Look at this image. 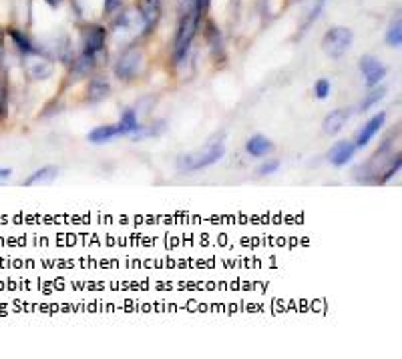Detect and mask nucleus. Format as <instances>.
<instances>
[{
	"instance_id": "nucleus-22",
	"label": "nucleus",
	"mask_w": 402,
	"mask_h": 359,
	"mask_svg": "<svg viewBox=\"0 0 402 359\" xmlns=\"http://www.w3.org/2000/svg\"><path fill=\"white\" fill-rule=\"evenodd\" d=\"M208 39L209 42H211V51H213V54L221 51V37L220 32H218V28L213 25H208Z\"/></svg>"
},
{
	"instance_id": "nucleus-23",
	"label": "nucleus",
	"mask_w": 402,
	"mask_h": 359,
	"mask_svg": "<svg viewBox=\"0 0 402 359\" xmlns=\"http://www.w3.org/2000/svg\"><path fill=\"white\" fill-rule=\"evenodd\" d=\"M401 154H396V157H394V161H392V165H390L389 169H386V173H384V177H380V179H378V183H386V181L389 179H392V177H394V175H396V173H398V171H401Z\"/></svg>"
},
{
	"instance_id": "nucleus-6",
	"label": "nucleus",
	"mask_w": 402,
	"mask_h": 359,
	"mask_svg": "<svg viewBox=\"0 0 402 359\" xmlns=\"http://www.w3.org/2000/svg\"><path fill=\"white\" fill-rule=\"evenodd\" d=\"M360 71H362L366 87H370V89L378 87L386 78V73H389L386 66L380 63L377 56H372V54H366V56L360 59Z\"/></svg>"
},
{
	"instance_id": "nucleus-12",
	"label": "nucleus",
	"mask_w": 402,
	"mask_h": 359,
	"mask_svg": "<svg viewBox=\"0 0 402 359\" xmlns=\"http://www.w3.org/2000/svg\"><path fill=\"white\" fill-rule=\"evenodd\" d=\"M246 151L252 157H266V154H270L273 151V142L268 139V137H264V135H254V137H249L246 142Z\"/></svg>"
},
{
	"instance_id": "nucleus-4",
	"label": "nucleus",
	"mask_w": 402,
	"mask_h": 359,
	"mask_svg": "<svg viewBox=\"0 0 402 359\" xmlns=\"http://www.w3.org/2000/svg\"><path fill=\"white\" fill-rule=\"evenodd\" d=\"M105 40H107V30L103 26H89L83 32V52H81V56L97 63V56L105 49Z\"/></svg>"
},
{
	"instance_id": "nucleus-18",
	"label": "nucleus",
	"mask_w": 402,
	"mask_h": 359,
	"mask_svg": "<svg viewBox=\"0 0 402 359\" xmlns=\"http://www.w3.org/2000/svg\"><path fill=\"white\" fill-rule=\"evenodd\" d=\"M384 95H386V89L384 87H378V89L370 90L366 97H364L362 104H360V109H362V113H366V111H370L372 107L377 103H380L382 99H384Z\"/></svg>"
},
{
	"instance_id": "nucleus-24",
	"label": "nucleus",
	"mask_w": 402,
	"mask_h": 359,
	"mask_svg": "<svg viewBox=\"0 0 402 359\" xmlns=\"http://www.w3.org/2000/svg\"><path fill=\"white\" fill-rule=\"evenodd\" d=\"M209 2L211 0H195V6H194V11H195V14L201 18L203 14L208 13V8H209Z\"/></svg>"
},
{
	"instance_id": "nucleus-17",
	"label": "nucleus",
	"mask_w": 402,
	"mask_h": 359,
	"mask_svg": "<svg viewBox=\"0 0 402 359\" xmlns=\"http://www.w3.org/2000/svg\"><path fill=\"white\" fill-rule=\"evenodd\" d=\"M386 42L392 49H401L402 44V23L401 18H394L386 30Z\"/></svg>"
},
{
	"instance_id": "nucleus-27",
	"label": "nucleus",
	"mask_w": 402,
	"mask_h": 359,
	"mask_svg": "<svg viewBox=\"0 0 402 359\" xmlns=\"http://www.w3.org/2000/svg\"><path fill=\"white\" fill-rule=\"evenodd\" d=\"M45 2H49L51 6H59V4H61L63 0H45Z\"/></svg>"
},
{
	"instance_id": "nucleus-25",
	"label": "nucleus",
	"mask_w": 402,
	"mask_h": 359,
	"mask_svg": "<svg viewBox=\"0 0 402 359\" xmlns=\"http://www.w3.org/2000/svg\"><path fill=\"white\" fill-rule=\"evenodd\" d=\"M117 6H121V0H105V13H113Z\"/></svg>"
},
{
	"instance_id": "nucleus-14",
	"label": "nucleus",
	"mask_w": 402,
	"mask_h": 359,
	"mask_svg": "<svg viewBox=\"0 0 402 359\" xmlns=\"http://www.w3.org/2000/svg\"><path fill=\"white\" fill-rule=\"evenodd\" d=\"M109 92H111L109 83L103 77H95L91 78L89 89H87V101L89 103H99V101H103V99L109 97Z\"/></svg>"
},
{
	"instance_id": "nucleus-19",
	"label": "nucleus",
	"mask_w": 402,
	"mask_h": 359,
	"mask_svg": "<svg viewBox=\"0 0 402 359\" xmlns=\"http://www.w3.org/2000/svg\"><path fill=\"white\" fill-rule=\"evenodd\" d=\"M280 167H282V163H280L278 159H268V161H264L260 167H258V175H260V177L276 175Z\"/></svg>"
},
{
	"instance_id": "nucleus-8",
	"label": "nucleus",
	"mask_w": 402,
	"mask_h": 359,
	"mask_svg": "<svg viewBox=\"0 0 402 359\" xmlns=\"http://www.w3.org/2000/svg\"><path fill=\"white\" fill-rule=\"evenodd\" d=\"M26 73L32 80H45L52 75V63L49 59H42L39 52L28 54L26 61Z\"/></svg>"
},
{
	"instance_id": "nucleus-7",
	"label": "nucleus",
	"mask_w": 402,
	"mask_h": 359,
	"mask_svg": "<svg viewBox=\"0 0 402 359\" xmlns=\"http://www.w3.org/2000/svg\"><path fill=\"white\" fill-rule=\"evenodd\" d=\"M384 123H386V113H384V111H380V113H377V115L372 116V118L358 130L356 141H354L356 149H362V147H366L368 142L372 141L378 133H380V128L384 127Z\"/></svg>"
},
{
	"instance_id": "nucleus-26",
	"label": "nucleus",
	"mask_w": 402,
	"mask_h": 359,
	"mask_svg": "<svg viewBox=\"0 0 402 359\" xmlns=\"http://www.w3.org/2000/svg\"><path fill=\"white\" fill-rule=\"evenodd\" d=\"M11 175H13V169L0 167V183H4V181L11 179Z\"/></svg>"
},
{
	"instance_id": "nucleus-20",
	"label": "nucleus",
	"mask_w": 402,
	"mask_h": 359,
	"mask_svg": "<svg viewBox=\"0 0 402 359\" xmlns=\"http://www.w3.org/2000/svg\"><path fill=\"white\" fill-rule=\"evenodd\" d=\"M330 89H332L330 80H328V78H320V80H316V85H314V95H316L320 101H324V99H328V95H330Z\"/></svg>"
},
{
	"instance_id": "nucleus-1",
	"label": "nucleus",
	"mask_w": 402,
	"mask_h": 359,
	"mask_svg": "<svg viewBox=\"0 0 402 359\" xmlns=\"http://www.w3.org/2000/svg\"><path fill=\"white\" fill-rule=\"evenodd\" d=\"M223 154H225V145H223V137H220V139L209 141L208 145H206V149L199 151V153L182 154V157L177 159V169L191 173V171L211 167V165H215L218 161L223 159Z\"/></svg>"
},
{
	"instance_id": "nucleus-10",
	"label": "nucleus",
	"mask_w": 402,
	"mask_h": 359,
	"mask_svg": "<svg viewBox=\"0 0 402 359\" xmlns=\"http://www.w3.org/2000/svg\"><path fill=\"white\" fill-rule=\"evenodd\" d=\"M161 18V2L159 0H141V20L145 32H151Z\"/></svg>"
},
{
	"instance_id": "nucleus-3",
	"label": "nucleus",
	"mask_w": 402,
	"mask_h": 359,
	"mask_svg": "<svg viewBox=\"0 0 402 359\" xmlns=\"http://www.w3.org/2000/svg\"><path fill=\"white\" fill-rule=\"evenodd\" d=\"M354 32L346 26H334L330 28L322 39V49L330 59H342L352 49Z\"/></svg>"
},
{
	"instance_id": "nucleus-15",
	"label": "nucleus",
	"mask_w": 402,
	"mask_h": 359,
	"mask_svg": "<svg viewBox=\"0 0 402 359\" xmlns=\"http://www.w3.org/2000/svg\"><path fill=\"white\" fill-rule=\"evenodd\" d=\"M59 175V169L54 165H47V167H40L39 171H35L28 179L25 181L26 187H32V185H45V183H52Z\"/></svg>"
},
{
	"instance_id": "nucleus-2",
	"label": "nucleus",
	"mask_w": 402,
	"mask_h": 359,
	"mask_svg": "<svg viewBox=\"0 0 402 359\" xmlns=\"http://www.w3.org/2000/svg\"><path fill=\"white\" fill-rule=\"evenodd\" d=\"M199 25V16L195 11H189L182 16L177 32H175V42H173V61L175 64H182L187 59V52L191 49V42L195 39V30Z\"/></svg>"
},
{
	"instance_id": "nucleus-13",
	"label": "nucleus",
	"mask_w": 402,
	"mask_h": 359,
	"mask_svg": "<svg viewBox=\"0 0 402 359\" xmlns=\"http://www.w3.org/2000/svg\"><path fill=\"white\" fill-rule=\"evenodd\" d=\"M121 137V128L119 125H103V127H95L89 133V142L93 145H103V142H109L113 141V139H117Z\"/></svg>"
},
{
	"instance_id": "nucleus-5",
	"label": "nucleus",
	"mask_w": 402,
	"mask_h": 359,
	"mask_svg": "<svg viewBox=\"0 0 402 359\" xmlns=\"http://www.w3.org/2000/svg\"><path fill=\"white\" fill-rule=\"evenodd\" d=\"M143 64L141 52L137 49H129L119 56L117 64H115V77L121 80H131L135 75H139Z\"/></svg>"
},
{
	"instance_id": "nucleus-9",
	"label": "nucleus",
	"mask_w": 402,
	"mask_h": 359,
	"mask_svg": "<svg viewBox=\"0 0 402 359\" xmlns=\"http://www.w3.org/2000/svg\"><path fill=\"white\" fill-rule=\"evenodd\" d=\"M356 151H358V149H356V145H354V142L340 141V142H336L332 149H330L328 159H330V163H332L334 167H346L352 159H354Z\"/></svg>"
},
{
	"instance_id": "nucleus-28",
	"label": "nucleus",
	"mask_w": 402,
	"mask_h": 359,
	"mask_svg": "<svg viewBox=\"0 0 402 359\" xmlns=\"http://www.w3.org/2000/svg\"><path fill=\"white\" fill-rule=\"evenodd\" d=\"M4 49V35H2V30H0V52Z\"/></svg>"
},
{
	"instance_id": "nucleus-16",
	"label": "nucleus",
	"mask_w": 402,
	"mask_h": 359,
	"mask_svg": "<svg viewBox=\"0 0 402 359\" xmlns=\"http://www.w3.org/2000/svg\"><path fill=\"white\" fill-rule=\"evenodd\" d=\"M8 37L13 39L14 47L23 52L25 56H28V54H35V52H39V49H37V47L30 42V39L26 37L25 32H20V30H16V28H8Z\"/></svg>"
},
{
	"instance_id": "nucleus-21",
	"label": "nucleus",
	"mask_w": 402,
	"mask_h": 359,
	"mask_svg": "<svg viewBox=\"0 0 402 359\" xmlns=\"http://www.w3.org/2000/svg\"><path fill=\"white\" fill-rule=\"evenodd\" d=\"M6 107H8V85L0 78V118L6 116Z\"/></svg>"
},
{
	"instance_id": "nucleus-11",
	"label": "nucleus",
	"mask_w": 402,
	"mask_h": 359,
	"mask_svg": "<svg viewBox=\"0 0 402 359\" xmlns=\"http://www.w3.org/2000/svg\"><path fill=\"white\" fill-rule=\"evenodd\" d=\"M348 118H350V109H336L324 118L322 130L326 135H338L344 128V125L348 123Z\"/></svg>"
}]
</instances>
